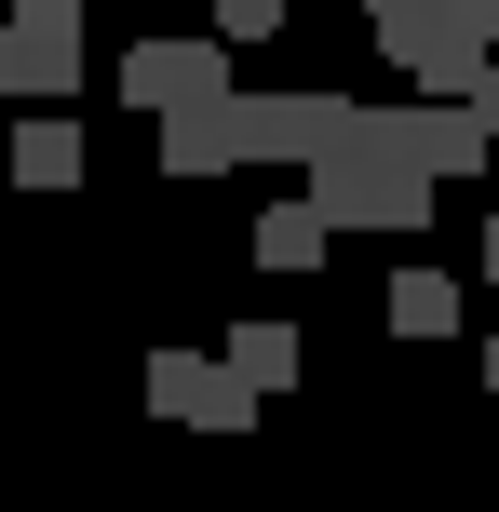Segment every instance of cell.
<instances>
[{
	"label": "cell",
	"instance_id": "cell-1",
	"mask_svg": "<svg viewBox=\"0 0 499 512\" xmlns=\"http://www.w3.org/2000/svg\"><path fill=\"white\" fill-rule=\"evenodd\" d=\"M297 176H311V203H324V230H338V243H351V230H365V243H419V230H432V162L405 149L378 108H365L351 135H324Z\"/></svg>",
	"mask_w": 499,
	"mask_h": 512
},
{
	"label": "cell",
	"instance_id": "cell-2",
	"mask_svg": "<svg viewBox=\"0 0 499 512\" xmlns=\"http://www.w3.org/2000/svg\"><path fill=\"white\" fill-rule=\"evenodd\" d=\"M392 68H405V95H473L499 68V0H419L392 27Z\"/></svg>",
	"mask_w": 499,
	"mask_h": 512
},
{
	"label": "cell",
	"instance_id": "cell-3",
	"mask_svg": "<svg viewBox=\"0 0 499 512\" xmlns=\"http://www.w3.org/2000/svg\"><path fill=\"white\" fill-rule=\"evenodd\" d=\"M108 81H122V108L162 122V108H189V95H230V41H216V27H162V41H135Z\"/></svg>",
	"mask_w": 499,
	"mask_h": 512
},
{
	"label": "cell",
	"instance_id": "cell-4",
	"mask_svg": "<svg viewBox=\"0 0 499 512\" xmlns=\"http://www.w3.org/2000/svg\"><path fill=\"white\" fill-rule=\"evenodd\" d=\"M365 122V95H338V81H284V95H243V162H311L324 135Z\"/></svg>",
	"mask_w": 499,
	"mask_h": 512
},
{
	"label": "cell",
	"instance_id": "cell-5",
	"mask_svg": "<svg viewBox=\"0 0 499 512\" xmlns=\"http://www.w3.org/2000/svg\"><path fill=\"white\" fill-rule=\"evenodd\" d=\"M378 122L432 162V189H459V176H486V162H499V135H486L473 95H405V108H378Z\"/></svg>",
	"mask_w": 499,
	"mask_h": 512
},
{
	"label": "cell",
	"instance_id": "cell-6",
	"mask_svg": "<svg viewBox=\"0 0 499 512\" xmlns=\"http://www.w3.org/2000/svg\"><path fill=\"white\" fill-rule=\"evenodd\" d=\"M149 418H176V432H243L257 391H243L216 351H149Z\"/></svg>",
	"mask_w": 499,
	"mask_h": 512
},
{
	"label": "cell",
	"instance_id": "cell-7",
	"mask_svg": "<svg viewBox=\"0 0 499 512\" xmlns=\"http://www.w3.org/2000/svg\"><path fill=\"white\" fill-rule=\"evenodd\" d=\"M149 149H162V176H176V189L230 176V162H243V95H189V108H162Z\"/></svg>",
	"mask_w": 499,
	"mask_h": 512
},
{
	"label": "cell",
	"instance_id": "cell-8",
	"mask_svg": "<svg viewBox=\"0 0 499 512\" xmlns=\"http://www.w3.org/2000/svg\"><path fill=\"white\" fill-rule=\"evenodd\" d=\"M81 176H95V149H81V122L41 95V108L14 122V189H27V203H54V189H81Z\"/></svg>",
	"mask_w": 499,
	"mask_h": 512
},
{
	"label": "cell",
	"instance_id": "cell-9",
	"mask_svg": "<svg viewBox=\"0 0 499 512\" xmlns=\"http://www.w3.org/2000/svg\"><path fill=\"white\" fill-rule=\"evenodd\" d=\"M243 256H257V270H324V256H338V230H324V203L297 189V203H270L257 230H243Z\"/></svg>",
	"mask_w": 499,
	"mask_h": 512
},
{
	"label": "cell",
	"instance_id": "cell-10",
	"mask_svg": "<svg viewBox=\"0 0 499 512\" xmlns=\"http://www.w3.org/2000/svg\"><path fill=\"white\" fill-rule=\"evenodd\" d=\"M297 351H311L297 324H230V337H216V364H230L257 405H270V391H297Z\"/></svg>",
	"mask_w": 499,
	"mask_h": 512
},
{
	"label": "cell",
	"instance_id": "cell-11",
	"mask_svg": "<svg viewBox=\"0 0 499 512\" xmlns=\"http://www.w3.org/2000/svg\"><path fill=\"white\" fill-rule=\"evenodd\" d=\"M392 337H459V270H392Z\"/></svg>",
	"mask_w": 499,
	"mask_h": 512
},
{
	"label": "cell",
	"instance_id": "cell-12",
	"mask_svg": "<svg viewBox=\"0 0 499 512\" xmlns=\"http://www.w3.org/2000/svg\"><path fill=\"white\" fill-rule=\"evenodd\" d=\"M216 41H230V54L243 41H284V0H216Z\"/></svg>",
	"mask_w": 499,
	"mask_h": 512
},
{
	"label": "cell",
	"instance_id": "cell-13",
	"mask_svg": "<svg viewBox=\"0 0 499 512\" xmlns=\"http://www.w3.org/2000/svg\"><path fill=\"white\" fill-rule=\"evenodd\" d=\"M14 27H41V41H81V0H0Z\"/></svg>",
	"mask_w": 499,
	"mask_h": 512
},
{
	"label": "cell",
	"instance_id": "cell-14",
	"mask_svg": "<svg viewBox=\"0 0 499 512\" xmlns=\"http://www.w3.org/2000/svg\"><path fill=\"white\" fill-rule=\"evenodd\" d=\"M351 14H365V41H392V27L419 14V0H351Z\"/></svg>",
	"mask_w": 499,
	"mask_h": 512
},
{
	"label": "cell",
	"instance_id": "cell-15",
	"mask_svg": "<svg viewBox=\"0 0 499 512\" xmlns=\"http://www.w3.org/2000/svg\"><path fill=\"white\" fill-rule=\"evenodd\" d=\"M486 283H499V216H486Z\"/></svg>",
	"mask_w": 499,
	"mask_h": 512
},
{
	"label": "cell",
	"instance_id": "cell-16",
	"mask_svg": "<svg viewBox=\"0 0 499 512\" xmlns=\"http://www.w3.org/2000/svg\"><path fill=\"white\" fill-rule=\"evenodd\" d=\"M486 391H499V337H486Z\"/></svg>",
	"mask_w": 499,
	"mask_h": 512
}]
</instances>
